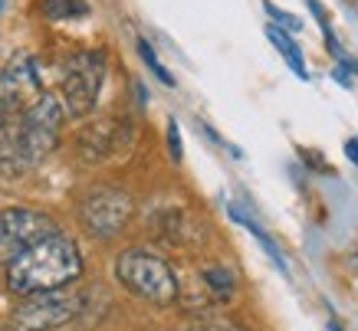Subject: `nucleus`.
<instances>
[{
	"mask_svg": "<svg viewBox=\"0 0 358 331\" xmlns=\"http://www.w3.org/2000/svg\"><path fill=\"white\" fill-rule=\"evenodd\" d=\"M83 276V253L79 246L56 230L53 236L30 246L23 256H17L7 266V286L17 295H36L53 292Z\"/></svg>",
	"mask_w": 358,
	"mask_h": 331,
	"instance_id": "obj_1",
	"label": "nucleus"
},
{
	"mask_svg": "<svg viewBox=\"0 0 358 331\" xmlns=\"http://www.w3.org/2000/svg\"><path fill=\"white\" fill-rule=\"evenodd\" d=\"M115 276L131 295L152 302V305H171L178 299V279L171 266L148 249H125L115 259Z\"/></svg>",
	"mask_w": 358,
	"mask_h": 331,
	"instance_id": "obj_2",
	"label": "nucleus"
},
{
	"mask_svg": "<svg viewBox=\"0 0 358 331\" xmlns=\"http://www.w3.org/2000/svg\"><path fill=\"white\" fill-rule=\"evenodd\" d=\"M63 118H66L63 102H59L53 92H40V96L17 115V135H20L23 154L30 161V168H36V164L59 145Z\"/></svg>",
	"mask_w": 358,
	"mask_h": 331,
	"instance_id": "obj_3",
	"label": "nucleus"
},
{
	"mask_svg": "<svg viewBox=\"0 0 358 331\" xmlns=\"http://www.w3.org/2000/svg\"><path fill=\"white\" fill-rule=\"evenodd\" d=\"M102 82H106V56L99 50H83V53L69 56L63 69V89H59V102H63L66 115H89L102 92Z\"/></svg>",
	"mask_w": 358,
	"mask_h": 331,
	"instance_id": "obj_4",
	"label": "nucleus"
},
{
	"mask_svg": "<svg viewBox=\"0 0 358 331\" xmlns=\"http://www.w3.org/2000/svg\"><path fill=\"white\" fill-rule=\"evenodd\" d=\"M56 226L53 220L40 210L30 207H7L0 210V263L10 266L17 256H23L30 246H36L40 240L53 236Z\"/></svg>",
	"mask_w": 358,
	"mask_h": 331,
	"instance_id": "obj_5",
	"label": "nucleus"
},
{
	"mask_svg": "<svg viewBox=\"0 0 358 331\" xmlns=\"http://www.w3.org/2000/svg\"><path fill=\"white\" fill-rule=\"evenodd\" d=\"M135 203L125 191H115V187H102V191H92L83 197L79 203V220L92 236L99 240H109L129 223Z\"/></svg>",
	"mask_w": 358,
	"mask_h": 331,
	"instance_id": "obj_6",
	"label": "nucleus"
},
{
	"mask_svg": "<svg viewBox=\"0 0 358 331\" xmlns=\"http://www.w3.org/2000/svg\"><path fill=\"white\" fill-rule=\"evenodd\" d=\"M79 311V299L66 288H53V292H36L27 295L23 305L13 311V325L20 331H50L59 328L66 321H73Z\"/></svg>",
	"mask_w": 358,
	"mask_h": 331,
	"instance_id": "obj_7",
	"label": "nucleus"
},
{
	"mask_svg": "<svg viewBox=\"0 0 358 331\" xmlns=\"http://www.w3.org/2000/svg\"><path fill=\"white\" fill-rule=\"evenodd\" d=\"M36 96H40V69L30 53L13 56L7 66H0V122L20 115Z\"/></svg>",
	"mask_w": 358,
	"mask_h": 331,
	"instance_id": "obj_8",
	"label": "nucleus"
},
{
	"mask_svg": "<svg viewBox=\"0 0 358 331\" xmlns=\"http://www.w3.org/2000/svg\"><path fill=\"white\" fill-rule=\"evenodd\" d=\"M33 171L27 154H23L20 135H17V115L0 122V177H23Z\"/></svg>",
	"mask_w": 358,
	"mask_h": 331,
	"instance_id": "obj_9",
	"label": "nucleus"
},
{
	"mask_svg": "<svg viewBox=\"0 0 358 331\" xmlns=\"http://www.w3.org/2000/svg\"><path fill=\"white\" fill-rule=\"evenodd\" d=\"M112 135H115V125L112 122H99L92 128L83 131V138H79V151H83V158L86 161H99L106 158L112 148Z\"/></svg>",
	"mask_w": 358,
	"mask_h": 331,
	"instance_id": "obj_10",
	"label": "nucleus"
},
{
	"mask_svg": "<svg viewBox=\"0 0 358 331\" xmlns=\"http://www.w3.org/2000/svg\"><path fill=\"white\" fill-rule=\"evenodd\" d=\"M266 36H270L273 40V46H276V50H280L282 53V59H286V63L293 66V73L299 75V79H309V69H306V59H303V53H299V46L293 43V36H289V33H282L280 27H266Z\"/></svg>",
	"mask_w": 358,
	"mask_h": 331,
	"instance_id": "obj_11",
	"label": "nucleus"
},
{
	"mask_svg": "<svg viewBox=\"0 0 358 331\" xmlns=\"http://www.w3.org/2000/svg\"><path fill=\"white\" fill-rule=\"evenodd\" d=\"M86 13H89L86 0H46L43 3L46 20H76V17H86Z\"/></svg>",
	"mask_w": 358,
	"mask_h": 331,
	"instance_id": "obj_12",
	"label": "nucleus"
},
{
	"mask_svg": "<svg viewBox=\"0 0 358 331\" xmlns=\"http://www.w3.org/2000/svg\"><path fill=\"white\" fill-rule=\"evenodd\" d=\"M230 216H234V220H240V223L247 226L250 233H253V236H257V240H260V246H263V249H266V253H270V256H273V263H276V266H280V269H286V263H282V256H280V249H276V243H273L270 236H266V230H263V226L257 223V220H250V216L243 214L240 207H230Z\"/></svg>",
	"mask_w": 358,
	"mask_h": 331,
	"instance_id": "obj_13",
	"label": "nucleus"
},
{
	"mask_svg": "<svg viewBox=\"0 0 358 331\" xmlns=\"http://www.w3.org/2000/svg\"><path fill=\"white\" fill-rule=\"evenodd\" d=\"M204 282H207V288H210V295L214 299H230L234 295V276H230L224 266H210V269H204Z\"/></svg>",
	"mask_w": 358,
	"mask_h": 331,
	"instance_id": "obj_14",
	"label": "nucleus"
},
{
	"mask_svg": "<svg viewBox=\"0 0 358 331\" xmlns=\"http://www.w3.org/2000/svg\"><path fill=\"white\" fill-rule=\"evenodd\" d=\"M138 56L145 59V66H148V69H152V73L158 75V79H162L164 86H174V75L162 66V59L155 56V50H152V43H148V40H138Z\"/></svg>",
	"mask_w": 358,
	"mask_h": 331,
	"instance_id": "obj_15",
	"label": "nucleus"
},
{
	"mask_svg": "<svg viewBox=\"0 0 358 331\" xmlns=\"http://www.w3.org/2000/svg\"><path fill=\"white\" fill-rule=\"evenodd\" d=\"M266 13H270L273 20H276L273 27H280L282 33H299V30H303V20H299V17L280 10V7H276V3H270V0H266Z\"/></svg>",
	"mask_w": 358,
	"mask_h": 331,
	"instance_id": "obj_16",
	"label": "nucleus"
},
{
	"mask_svg": "<svg viewBox=\"0 0 358 331\" xmlns=\"http://www.w3.org/2000/svg\"><path fill=\"white\" fill-rule=\"evenodd\" d=\"M168 148H171L174 161H181V131H178V122H168Z\"/></svg>",
	"mask_w": 358,
	"mask_h": 331,
	"instance_id": "obj_17",
	"label": "nucleus"
},
{
	"mask_svg": "<svg viewBox=\"0 0 358 331\" xmlns=\"http://www.w3.org/2000/svg\"><path fill=\"white\" fill-rule=\"evenodd\" d=\"M345 154H348V161H352V164H358V141H348Z\"/></svg>",
	"mask_w": 358,
	"mask_h": 331,
	"instance_id": "obj_18",
	"label": "nucleus"
},
{
	"mask_svg": "<svg viewBox=\"0 0 358 331\" xmlns=\"http://www.w3.org/2000/svg\"><path fill=\"white\" fill-rule=\"evenodd\" d=\"M332 79H336V82H338V86H352V79H348V75H345V69H336V73H332Z\"/></svg>",
	"mask_w": 358,
	"mask_h": 331,
	"instance_id": "obj_19",
	"label": "nucleus"
},
{
	"mask_svg": "<svg viewBox=\"0 0 358 331\" xmlns=\"http://www.w3.org/2000/svg\"><path fill=\"white\" fill-rule=\"evenodd\" d=\"M210 331H240V328H237V325H230V321H217Z\"/></svg>",
	"mask_w": 358,
	"mask_h": 331,
	"instance_id": "obj_20",
	"label": "nucleus"
},
{
	"mask_svg": "<svg viewBox=\"0 0 358 331\" xmlns=\"http://www.w3.org/2000/svg\"><path fill=\"white\" fill-rule=\"evenodd\" d=\"M0 7H3V0H0Z\"/></svg>",
	"mask_w": 358,
	"mask_h": 331,
	"instance_id": "obj_21",
	"label": "nucleus"
}]
</instances>
